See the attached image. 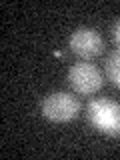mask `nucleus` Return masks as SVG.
<instances>
[{
	"instance_id": "nucleus-1",
	"label": "nucleus",
	"mask_w": 120,
	"mask_h": 160,
	"mask_svg": "<svg viewBox=\"0 0 120 160\" xmlns=\"http://www.w3.org/2000/svg\"><path fill=\"white\" fill-rule=\"evenodd\" d=\"M88 122L96 132L120 136V104L108 98H96L88 104Z\"/></svg>"
},
{
	"instance_id": "nucleus-2",
	"label": "nucleus",
	"mask_w": 120,
	"mask_h": 160,
	"mask_svg": "<svg viewBox=\"0 0 120 160\" xmlns=\"http://www.w3.org/2000/svg\"><path fill=\"white\" fill-rule=\"evenodd\" d=\"M80 104L68 92H54L48 94L42 102V114L50 122H70L78 116Z\"/></svg>"
},
{
	"instance_id": "nucleus-3",
	"label": "nucleus",
	"mask_w": 120,
	"mask_h": 160,
	"mask_svg": "<svg viewBox=\"0 0 120 160\" xmlns=\"http://www.w3.org/2000/svg\"><path fill=\"white\" fill-rule=\"evenodd\" d=\"M68 82L78 94H94L102 88V74L100 70L90 62H76L68 72Z\"/></svg>"
},
{
	"instance_id": "nucleus-4",
	"label": "nucleus",
	"mask_w": 120,
	"mask_h": 160,
	"mask_svg": "<svg viewBox=\"0 0 120 160\" xmlns=\"http://www.w3.org/2000/svg\"><path fill=\"white\" fill-rule=\"evenodd\" d=\"M70 50L74 54H78L80 58H94L102 52L104 40L102 36L92 28H78L70 36Z\"/></svg>"
},
{
	"instance_id": "nucleus-5",
	"label": "nucleus",
	"mask_w": 120,
	"mask_h": 160,
	"mask_svg": "<svg viewBox=\"0 0 120 160\" xmlns=\"http://www.w3.org/2000/svg\"><path fill=\"white\" fill-rule=\"evenodd\" d=\"M106 76L114 86L120 88V48H116L106 60Z\"/></svg>"
},
{
	"instance_id": "nucleus-6",
	"label": "nucleus",
	"mask_w": 120,
	"mask_h": 160,
	"mask_svg": "<svg viewBox=\"0 0 120 160\" xmlns=\"http://www.w3.org/2000/svg\"><path fill=\"white\" fill-rule=\"evenodd\" d=\"M112 36H114V42H116V46L120 48V20L114 22V28H112Z\"/></svg>"
}]
</instances>
